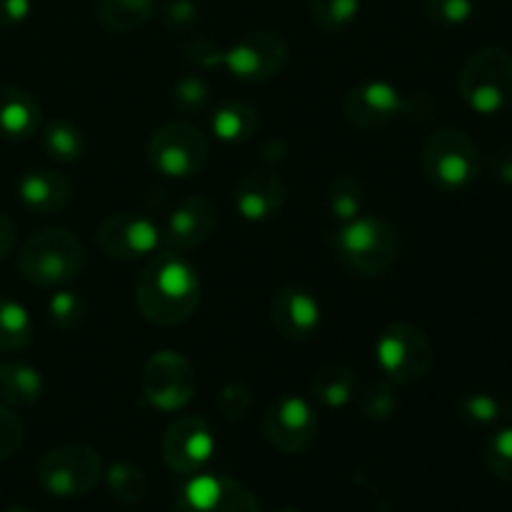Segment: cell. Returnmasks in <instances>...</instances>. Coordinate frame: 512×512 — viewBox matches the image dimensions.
<instances>
[{
    "mask_svg": "<svg viewBox=\"0 0 512 512\" xmlns=\"http://www.w3.org/2000/svg\"><path fill=\"white\" fill-rule=\"evenodd\" d=\"M200 305V275L180 250L163 248L150 255L135 283V308L148 323L173 328Z\"/></svg>",
    "mask_w": 512,
    "mask_h": 512,
    "instance_id": "1",
    "label": "cell"
},
{
    "mask_svg": "<svg viewBox=\"0 0 512 512\" xmlns=\"http://www.w3.org/2000/svg\"><path fill=\"white\" fill-rule=\"evenodd\" d=\"M333 250L340 263L360 278H378L388 273L400 255V235L393 225L378 215H358L350 223L338 225Z\"/></svg>",
    "mask_w": 512,
    "mask_h": 512,
    "instance_id": "2",
    "label": "cell"
},
{
    "mask_svg": "<svg viewBox=\"0 0 512 512\" xmlns=\"http://www.w3.org/2000/svg\"><path fill=\"white\" fill-rule=\"evenodd\" d=\"M85 265L83 243L65 228H43L20 248L18 268L28 283L40 288H63L78 280Z\"/></svg>",
    "mask_w": 512,
    "mask_h": 512,
    "instance_id": "3",
    "label": "cell"
},
{
    "mask_svg": "<svg viewBox=\"0 0 512 512\" xmlns=\"http://www.w3.org/2000/svg\"><path fill=\"white\" fill-rule=\"evenodd\" d=\"M423 173L443 193H463L478 183L483 155L468 133L445 125L428 138L423 148Z\"/></svg>",
    "mask_w": 512,
    "mask_h": 512,
    "instance_id": "4",
    "label": "cell"
},
{
    "mask_svg": "<svg viewBox=\"0 0 512 512\" xmlns=\"http://www.w3.org/2000/svg\"><path fill=\"white\" fill-rule=\"evenodd\" d=\"M460 98L473 113L498 115L512 105V53L485 45L465 60L458 78Z\"/></svg>",
    "mask_w": 512,
    "mask_h": 512,
    "instance_id": "5",
    "label": "cell"
},
{
    "mask_svg": "<svg viewBox=\"0 0 512 512\" xmlns=\"http://www.w3.org/2000/svg\"><path fill=\"white\" fill-rule=\"evenodd\" d=\"M375 360L390 383L408 388L420 383L433 368V343L418 325L398 320L375 340Z\"/></svg>",
    "mask_w": 512,
    "mask_h": 512,
    "instance_id": "6",
    "label": "cell"
},
{
    "mask_svg": "<svg viewBox=\"0 0 512 512\" xmlns=\"http://www.w3.org/2000/svg\"><path fill=\"white\" fill-rule=\"evenodd\" d=\"M148 163L163 178H193L208 163V140L188 120H170L150 135Z\"/></svg>",
    "mask_w": 512,
    "mask_h": 512,
    "instance_id": "7",
    "label": "cell"
},
{
    "mask_svg": "<svg viewBox=\"0 0 512 512\" xmlns=\"http://www.w3.org/2000/svg\"><path fill=\"white\" fill-rule=\"evenodd\" d=\"M103 478V458L90 445H60L38 463V483L55 498L88 495Z\"/></svg>",
    "mask_w": 512,
    "mask_h": 512,
    "instance_id": "8",
    "label": "cell"
},
{
    "mask_svg": "<svg viewBox=\"0 0 512 512\" xmlns=\"http://www.w3.org/2000/svg\"><path fill=\"white\" fill-rule=\"evenodd\" d=\"M195 370L185 355L175 350H158L143 368V395L153 408L175 413L193 400Z\"/></svg>",
    "mask_w": 512,
    "mask_h": 512,
    "instance_id": "9",
    "label": "cell"
},
{
    "mask_svg": "<svg viewBox=\"0 0 512 512\" xmlns=\"http://www.w3.org/2000/svg\"><path fill=\"white\" fill-rule=\"evenodd\" d=\"M288 63V43L275 30H255L225 48V63L233 78L243 83H265L283 73Z\"/></svg>",
    "mask_w": 512,
    "mask_h": 512,
    "instance_id": "10",
    "label": "cell"
},
{
    "mask_svg": "<svg viewBox=\"0 0 512 512\" xmlns=\"http://www.w3.org/2000/svg\"><path fill=\"white\" fill-rule=\"evenodd\" d=\"M160 453L173 473L185 475V478L203 473V468L215 455V435L208 420L200 415H183L173 420L163 435Z\"/></svg>",
    "mask_w": 512,
    "mask_h": 512,
    "instance_id": "11",
    "label": "cell"
},
{
    "mask_svg": "<svg viewBox=\"0 0 512 512\" xmlns=\"http://www.w3.org/2000/svg\"><path fill=\"white\" fill-rule=\"evenodd\" d=\"M263 433L278 453L298 455L313 445L318 435V415L305 398L283 395L265 410Z\"/></svg>",
    "mask_w": 512,
    "mask_h": 512,
    "instance_id": "12",
    "label": "cell"
},
{
    "mask_svg": "<svg viewBox=\"0 0 512 512\" xmlns=\"http://www.w3.org/2000/svg\"><path fill=\"white\" fill-rule=\"evenodd\" d=\"M173 512H260L250 488L228 475L198 473L180 488Z\"/></svg>",
    "mask_w": 512,
    "mask_h": 512,
    "instance_id": "13",
    "label": "cell"
},
{
    "mask_svg": "<svg viewBox=\"0 0 512 512\" xmlns=\"http://www.w3.org/2000/svg\"><path fill=\"white\" fill-rule=\"evenodd\" d=\"M98 245L113 260L150 258L163 248V230L143 213H115L100 223Z\"/></svg>",
    "mask_w": 512,
    "mask_h": 512,
    "instance_id": "14",
    "label": "cell"
},
{
    "mask_svg": "<svg viewBox=\"0 0 512 512\" xmlns=\"http://www.w3.org/2000/svg\"><path fill=\"white\" fill-rule=\"evenodd\" d=\"M413 103L415 100L405 98L388 80H365L345 98V118L358 130L370 133L390 125L403 113H410Z\"/></svg>",
    "mask_w": 512,
    "mask_h": 512,
    "instance_id": "15",
    "label": "cell"
},
{
    "mask_svg": "<svg viewBox=\"0 0 512 512\" xmlns=\"http://www.w3.org/2000/svg\"><path fill=\"white\" fill-rule=\"evenodd\" d=\"M218 225V210L203 195H190L180 200L168 215L163 228V248L193 250L208 243Z\"/></svg>",
    "mask_w": 512,
    "mask_h": 512,
    "instance_id": "16",
    "label": "cell"
},
{
    "mask_svg": "<svg viewBox=\"0 0 512 512\" xmlns=\"http://www.w3.org/2000/svg\"><path fill=\"white\" fill-rule=\"evenodd\" d=\"M320 318V303L300 285H283L270 300V320L285 340H310L318 333Z\"/></svg>",
    "mask_w": 512,
    "mask_h": 512,
    "instance_id": "17",
    "label": "cell"
},
{
    "mask_svg": "<svg viewBox=\"0 0 512 512\" xmlns=\"http://www.w3.org/2000/svg\"><path fill=\"white\" fill-rule=\"evenodd\" d=\"M288 188L273 170H250L235 185V210L248 223H265L283 210Z\"/></svg>",
    "mask_w": 512,
    "mask_h": 512,
    "instance_id": "18",
    "label": "cell"
},
{
    "mask_svg": "<svg viewBox=\"0 0 512 512\" xmlns=\"http://www.w3.org/2000/svg\"><path fill=\"white\" fill-rule=\"evenodd\" d=\"M20 205L35 215H55L65 210L70 203V180L58 170L35 168L20 175L18 185H15Z\"/></svg>",
    "mask_w": 512,
    "mask_h": 512,
    "instance_id": "19",
    "label": "cell"
},
{
    "mask_svg": "<svg viewBox=\"0 0 512 512\" xmlns=\"http://www.w3.org/2000/svg\"><path fill=\"white\" fill-rule=\"evenodd\" d=\"M43 125V110L35 95L18 85L0 83V138L25 140Z\"/></svg>",
    "mask_w": 512,
    "mask_h": 512,
    "instance_id": "20",
    "label": "cell"
},
{
    "mask_svg": "<svg viewBox=\"0 0 512 512\" xmlns=\"http://www.w3.org/2000/svg\"><path fill=\"white\" fill-rule=\"evenodd\" d=\"M45 393V383L40 370L20 360H3L0 363V403L10 408H33Z\"/></svg>",
    "mask_w": 512,
    "mask_h": 512,
    "instance_id": "21",
    "label": "cell"
},
{
    "mask_svg": "<svg viewBox=\"0 0 512 512\" xmlns=\"http://www.w3.org/2000/svg\"><path fill=\"white\" fill-rule=\"evenodd\" d=\"M310 395L325 408H345L358 395V378L348 365L325 363L310 378Z\"/></svg>",
    "mask_w": 512,
    "mask_h": 512,
    "instance_id": "22",
    "label": "cell"
},
{
    "mask_svg": "<svg viewBox=\"0 0 512 512\" xmlns=\"http://www.w3.org/2000/svg\"><path fill=\"white\" fill-rule=\"evenodd\" d=\"M260 128L258 110L243 100H223L210 115V130L223 143H245Z\"/></svg>",
    "mask_w": 512,
    "mask_h": 512,
    "instance_id": "23",
    "label": "cell"
},
{
    "mask_svg": "<svg viewBox=\"0 0 512 512\" xmlns=\"http://www.w3.org/2000/svg\"><path fill=\"white\" fill-rule=\"evenodd\" d=\"M158 10V0H98L100 25L110 33H130L148 23Z\"/></svg>",
    "mask_w": 512,
    "mask_h": 512,
    "instance_id": "24",
    "label": "cell"
},
{
    "mask_svg": "<svg viewBox=\"0 0 512 512\" xmlns=\"http://www.w3.org/2000/svg\"><path fill=\"white\" fill-rule=\"evenodd\" d=\"M460 420L475 428H488V425L505 423L512 425V398L500 400L490 393H465L455 403Z\"/></svg>",
    "mask_w": 512,
    "mask_h": 512,
    "instance_id": "25",
    "label": "cell"
},
{
    "mask_svg": "<svg viewBox=\"0 0 512 512\" xmlns=\"http://www.w3.org/2000/svg\"><path fill=\"white\" fill-rule=\"evenodd\" d=\"M43 148L58 163H75L85 155V135L73 120L53 118L43 125Z\"/></svg>",
    "mask_w": 512,
    "mask_h": 512,
    "instance_id": "26",
    "label": "cell"
},
{
    "mask_svg": "<svg viewBox=\"0 0 512 512\" xmlns=\"http://www.w3.org/2000/svg\"><path fill=\"white\" fill-rule=\"evenodd\" d=\"M33 340V320L20 303L0 298V353H18Z\"/></svg>",
    "mask_w": 512,
    "mask_h": 512,
    "instance_id": "27",
    "label": "cell"
},
{
    "mask_svg": "<svg viewBox=\"0 0 512 512\" xmlns=\"http://www.w3.org/2000/svg\"><path fill=\"white\" fill-rule=\"evenodd\" d=\"M105 485H108L110 495L123 505H140L148 495V475L140 465L135 463H113L105 470Z\"/></svg>",
    "mask_w": 512,
    "mask_h": 512,
    "instance_id": "28",
    "label": "cell"
},
{
    "mask_svg": "<svg viewBox=\"0 0 512 512\" xmlns=\"http://www.w3.org/2000/svg\"><path fill=\"white\" fill-rule=\"evenodd\" d=\"M363 183L355 175H340L333 180L328 193V213L338 225L350 223L363 215Z\"/></svg>",
    "mask_w": 512,
    "mask_h": 512,
    "instance_id": "29",
    "label": "cell"
},
{
    "mask_svg": "<svg viewBox=\"0 0 512 512\" xmlns=\"http://www.w3.org/2000/svg\"><path fill=\"white\" fill-rule=\"evenodd\" d=\"M308 13L318 28L335 33L355 23L360 13V0H308Z\"/></svg>",
    "mask_w": 512,
    "mask_h": 512,
    "instance_id": "30",
    "label": "cell"
},
{
    "mask_svg": "<svg viewBox=\"0 0 512 512\" xmlns=\"http://www.w3.org/2000/svg\"><path fill=\"white\" fill-rule=\"evenodd\" d=\"M170 95H173V105L180 115H198L213 98V88L203 75H183L175 80Z\"/></svg>",
    "mask_w": 512,
    "mask_h": 512,
    "instance_id": "31",
    "label": "cell"
},
{
    "mask_svg": "<svg viewBox=\"0 0 512 512\" xmlns=\"http://www.w3.org/2000/svg\"><path fill=\"white\" fill-rule=\"evenodd\" d=\"M48 320L60 333H73L85 320V303L73 290H58L48 300Z\"/></svg>",
    "mask_w": 512,
    "mask_h": 512,
    "instance_id": "32",
    "label": "cell"
},
{
    "mask_svg": "<svg viewBox=\"0 0 512 512\" xmlns=\"http://www.w3.org/2000/svg\"><path fill=\"white\" fill-rule=\"evenodd\" d=\"M483 463L495 478L512 485V425L490 435L483 450Z\"/></svg>",
    "mask_w": 512,
    "mask_h": 512,
    "instance_id": "33",
    "label": "cell"
},
{
    "mask_svg": "<svg viewBox=\"0 0 512 512\" xmlns=\"http://www.w3.org/2000/svg\"><path fill=\"white\" fill-rule=\"evenodd\" d=\"M425 15L440 28H458L473 20L475 0H425Z\"/></svg>",
    "mask_w": 512,
    "mask_h": 512,
    "instance_id": "34",
    "label": "cell"
},
{
    "mask_svg": "<svg viewBox=\"0 0 512 512\" xmlns=\"http://www.w3.org/2000/svg\"><path fill=\"white\" fill-rule=\"evenodd\" d=\"M358 408L368 420L390 418V415L395 413V408H398L393 383H370L368 388L360 393Z\"/></svg>",
    "mask_w": 512,
    "mask_h": 512,
    "instance_id": "35",
    "label": "cell"
},
{
    "mask_svg": "<svg viewBox=\"0 0 512 512\" xmlns=\"http://www.w3.org/2000/svg\"><path fill=\"white\" fill-rule=\"evenodd\" d=\"M160 23L173 33H190L198 25L200 10L195 0H168L158 13Z\"/></svg>",
    "mask_w": 512,
    "mask_h": 512,
    "instance_id": "36",
    "label": "cell"
},
{
    "mask_svg": "<svg viewBox=\"0 0 512 512\" xmlns=\"http://www.w3.org/2000/svg\"><path fill=\"white\" fill-rule=\"evenodd\" d=\"M253 405V388L245 383H228L218 395V410L225 420H243Z\"/></svg>",
    "mask_w": 512,
    "mask_h": 512,
    "instance_id": "37",
    "label": "cell"
},
{
    "mask_svg": "<svg viewBox=\"0 0 512 512\" xmlns=\"http://www.w3.org/2000/svg\"><path fill=\"white\" fill-rule=\"evenodd\" d=\"M25 438L23 420L8 408V405L0 403V460L13 458L20 450Z\"/></svg>",
    "mask_w": 512,
    "mask_h": 512,
    "instance_id": "38",
    "label": "cell"
},
{
    "mask_svg": "<svg viewBox=\"0 0 512 512\" xmlns=\"http://www.w3.org/2000/svg\"><path fill=\"white\" fill-rule=\"evenodd\" d=\"M183 58L193 63L195 68L210 70L225 63V48H220L215 40L210 38H193L190 43L183 45Z\"/></svg>",
    "mask_w": 512,
    "mask_h": 512,
    "instance_id": "39",
    "label": "cell"
},
{
    "mask_svg": "<svg viewBox=\"0 0 512 512\" xmlns=\"http://www.w3.org/2000/svg\"><path fill=\"white\" fill-rule=\"evenodd\" d=\"M30 10H33V0H0V25L15 28L28 20Z\"/></svg>",
    "mask_w": 512,
    "mask_h": 512,
    "instance_id": "40",
    "label": "cell"
},
{
    "mask_svg": "<svg viewBox=\"0 0 512 512\" xmlns=\"http://www.w3.org/2000/svg\"><path fill=\"white\" fill-rule=\"evenodd\" d=\"M490 170H493L498 183L512 188V145H503V148L495 150V155L490 158Z\"/></svg>",
    "mask_w": 512,
    "mask_h": 512,
    "instance_id": "41",
    "label": "cell"
},
{
    "mask_svg": "<svg viewBox=\"0 0 512 512\" xmlns=\"http://www.w3.org/2000/svg\"><path fill=\"white\" fill-rule=\"evenodd\" d=\"M15 223L5 213H0V260L8 258L15 248Z\"/></svg>",
    "mask_w": 512,
    "mask_h": 512,
    "instance_id": "42",
    "label": "cell"
},
{
    "mask_svg": "<svg viewBox=\"0 0 512 512\" xmlns=\"http://www.w3.org/2000/svg\"><path fill=\"white\" fill-rule=\"evenodd\" d=\"M3 512H33V510H28V508H8V510H3Z\"/></svg>",
    "mask_w": 512,
    "mask_h": 512,
    "instance_id": "43",
    "label": "cell"
},
{
    "mask_svg": "<svg viewBox=\"0 0 512 512\" xmlns=\"http://www.w3.org/2000/svg\"><path fill=\"white\" fill-rule=\"evenodd\" d=\"M278 512H300V510H295V508H283V510H278Z\"/></svg>",
    "mask_w": 512,
    "mask_h": 512,
    "instance_id": "44",
    "label": "cell"
}]
</instances>
